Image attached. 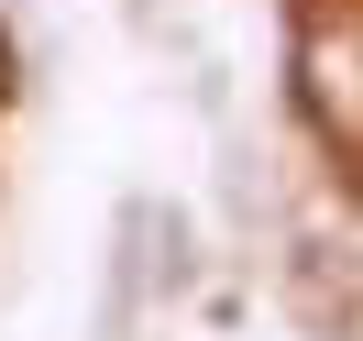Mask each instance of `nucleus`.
I'll use <instances>...</instances> for the list:
<instances>
[{"instance_id":"f257e3e1","label":"nucleus","mask_w":363,"mask_h":341,"mask_svg":"<svg viewBox=\"0 0 363 341\" xmlns=\"http://www.w3.org/2000/svg\"><path fill=\"white\" fill-rule=\"evenodd\" d=\"M143 286H155V199H121V220H111V297H99V341H133Z\"/></svg>"}]
</instances>
